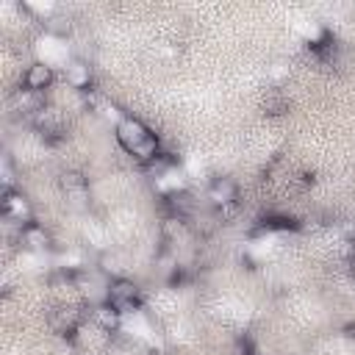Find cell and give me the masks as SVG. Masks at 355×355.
I'll list each match as a JSON object with an SVG mask.
<instances>
[{"instance_id":"2","label":"cell","mask_w":355,"mask_h":355,"mask_svg":"<svg viewBox=\"0 0 355 355\" xmlns=\"http://www.w3.org/2000/svg\"><path fill=\"white\" fill-rule=\"evenodd\" d=\"M114 136H116V141H119V147H122L125 153H133V150L150 136V130H147V125H144L141 119H136V116H122V119L116 122Z\"/></svg>"},{"instance_id":"6","label":"cell","mask_w":355,"mask_h":355,"mask_svg":"<svg viewBox=\"0 0 355 355\" xmlns=\"http://www.w3.org/2000/svg\"><path fill=\"white\" fill-rule=\"evenodd\" d=\"M89 80H92L89 64H83V61H69V64L64 67V83H67L69 89L86 92V89H89Z\"/></svg>"},{"instance_id":"11","label":"cell","mask_w":355,"mask_h":355,"mask_svg":"<svg viewBox=\"0 0 355 355\" xmlns=\"http://www.w3.org/2000/svg\"><path fill=\"white\" fill-rule=\"evenodd\" d=\"M19 241H22V247H28V250H47L50 247V233L44 230V227H39V225H25V227H19Z\"/></svg>"},{"instance_id":"1","label":"cell","mask_w":355,"mask_h":355,"mask_svg":"<svg viewBox=\"0 0 355 355\" xmlns=\"http://www.w3.org/2000/svg\"><path fill=\"white\" fill-rule=\"evenodd\" d=\"M136 297H139V286H136L133 280H125V277L108 280L105 302H111L119 313H128L130 308H136Z\"/></svg>"},{"instance_id":"3","label":"cell","mask_w":355,"mask_h":355,"mask_svg":"<svg viewBox=\"0 0 355 355\" xmlns=\"http://www.w3.org/2000/svg\"><path fill=\"white\" fill-rule=\"evenodd\" d=\"M0 205H3V216H6L8 222H17L19 227L31 225V205H28V200H25L22 194H17V191H6Z\"/></svg>"},{"instance_id":"12","label":"cell","mask_w":355,"mask_h":355,"mask_svg":"<svg viewBox=\"0 0 355 355\" xmlns=\"http://www.w3.org/2000/svg\"><path fill=\"white\" fill-rule=\"evenodd\" d=\"M158 153H161V150H158V136H155V133H150V136H147V139H144V141H141L130 155H133L136 161H141V164H150Z\"/></svg>"},{"instance_id":"4","label":"cell","mask_w":355,"mask_h":355,"mask_svg":"<svg viewBox=\"0 0 355 355\" xmlns=\"http://www.w3.org/2000/svg\"><path fill=\"white\" fill-rule=\"evenodd\" d=\"M11 108L25 114V116H36L44 108V97L42 92H31V89H17L11 94Z\"/></svg>"},{"instance_id":"9","label":"cell","mask_w":355,"mask_h":355,"mask_svg":"<svg viewBox=\"0 0 355 355\" xmlns=\"http://www.w3.org/2000/svg\"><path fill=\"white\" fill-rule=\"evenodd\" d=\"M61 189L67 191V197H72V205H86V178L80 172H64Z\"/></svg>"},{"instance_id":"10","label":"cell","mask_w":355,"mask_h":355,"mask_svg":"<svg viewBox=\"0 0 355 355\" xmlns=\"http://www.w3.org/2000/svg\"><path fill=\"white\" fill-rule=\"evenodd\" d=\"M119 319H122V313H119L111 302H100V305L92 308V322H94L97 327H103L105 333L116 330V327H119Z\"/></svg>"},{"instance_id":"7","label":"cell","mask_w":355,"mask_h":355,"mask_svg":"<svg viewBox=\"0 0 355 355\" xmlns=\"http://www.w3.org/2000/svg\"><path fill=\"white\" fill-rule=\"evenodd\" d=\"M236 194H239V189H236V183L230 178H216L208 186V200L214 202V208H222L227 202H236Z\"/></svg>"},{"instance_id":"5","label":"cell","mask_w":355,"mask_h":355,"mask_svg":"<svg viewBox=\"0 0 355 355\" xmlns=\"http://www.w3.org/2000/svg\"><path fill=\"white\" fill-rule=\"evenodd\" d=\"M22 83H25V89H31V92H44V89L53 83V67H47L44 61H33V64L25 69Z\"/></svg>"},{"instance_id":"8","label":"cell","mask_w":355,"mask_h":355,"mask_svg":"<svg viewBox=\"0 0 355 355\" xmlns=\"http://www.w3.org/2000/svg\"><path fill=\"white\" fill-rule=\"evenodd\" d=\"M78 322H80V311H78V308H55V311L50 313V327H53L55 333H61V336L75 333Z\"/></svg>"}]
</instances>
